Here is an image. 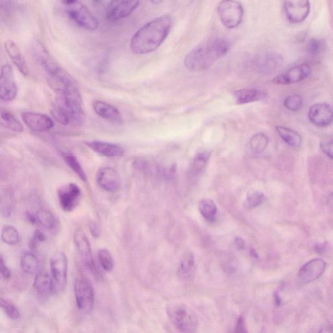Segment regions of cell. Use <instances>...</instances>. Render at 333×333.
Segmentation results:
<instances>
[{
	"instance_id": "35",
	"label": "cell",
	"mask_w": 333,
	"mask_h": 333,
	"mask_svg": "<svg viewBox=\"0 0 333 333\" xmlns=\"http://www.w3.org/2000/svg\"><path fill=\"white\" fill-rule=\"evenodd\" d=\"M303 103L302 96L299 94H292L287 97L284 101V106L291 111H298L302 108Z\"/></svg>"
},
{
	"instance_id": "4",
	"label": "cell",
	"mask_w": 333,
	"mask_h": 333,
	"mask_svg": "<svg viewBox=\"0 0 333 333\" xmlns=\"http://www.w3.org/2000/svg\"><path fill=\"white\" fill-rule=\"evenodd\" d=\"M68 15L77 26L85 30L94 31L98 29L99 23L95 16L82 2L76 0L62 2Z\"/></svg>"
},
{
	"instance_id": "9",
	"label": "cell",
	"mask_w": 333,
	"mask_h": 333,
	"mask_svg": "<svg viewBox=\"0 0 333 333\" xmlns=\"http://www.w3.org/2000/svg\"><path fill=\"white\" fill-rule=\"evenodd\" d=\"M57 197L61 208L66 212H71L81 201L82 189L76 184L69 183L58 189Z\"/></svg>"
},
{
	"instance_id": "39",
	"label": "cell",
	"mask_w": 333,
	"mask_h": 333,
	"mask_svg": "<svg viewBox=\"0 0 333 333\" xmlns=\"http://www.w3.org/2000/svg\"><path fill=\"white\" fill-rule=\"evenodd\" d=\"M46 240V237L45 234L41 232V230H36L35 233H34L32 240H31L30 242V247L34 249V248H36L40 243L45 242Z\"/></svg>"
},
{
	"instance_id": "45",
	"label": "cell",
	"mask_w": 333,
	"mask_h": 333,
	"mask_svg": "<svg viewBox=\"0 0 333 333\" xmlns=\"http://www.w3.org/2000/svg\"><path fill=\"white\" fill-rule=\"evenodd\" d=\"M236 246L237 247L238 249H244L245 246L244 240L241 238H237L235 239Z\"/></svg>"
},
{
	"instance_id": "27",
	"label": "cell",
	"mask_w": 333,
	"mask_h": 333,
	"mask_svg": "<svg viewBox=\"0 0 333 333\" xmlns=\"http://www.w3.org/2000/svg\"><path fill=\"white\" fill-rule=\"evenodd\" d=\"M63 159L64 160L69 168L79 177L82 181L87 182V177L84 168L80 164L79 159L71 152H62Z\"/></svg>"
},
{
	"instance_id": "41",
	"label": "cell",
	"mask_w": 333,
	"mask_h": 333,
	"mask_svg": "<svg viewBox=\"0 0 333 333\" xmlns=\"http://www.w3.org/2000/svg\"><path fill=\"white\" fill-rule=\"evenodd\" d=\"M234 332L235 333H249L244 317H240L238 318L236 323Z\"/></svg>"
},
{
	"instance_id": "1",
	"label": "cell",
	"mask_w": 333,
	"mask_h": 333,
	"mask_svg": "<svg viewBox=\"0 0 333 333\" xmlns=\"http://www.w3.org/2000/svg\"><path fill=\"white\" fill-rule=\"evenodd\" d=\"M172 23L171 16L164 15L145 24L133 35L130 45L131 51L138 55L154 52L168 36Z\"/></svg>"
},
{
	"instance_id": "16",
	"label": "cell",
	"mask_w": 333,
	"mask_h": 333,
	"mask_svg": "<svg viewBox=\"0 0 333 333\" xmlns=\"http://www.w3.org/2000/svg\"><path fill=\"white\" fill-rule=\"evenodd\" d=\"M326 267V262L323 260H311L301 267L298 273L299 280L301 284H307L317 280L322 276Z\"/></svg>"
},
{
	"instance_id": "19",
	"label": "cell",
	"mask_w": 333,
	"mask_h": 333,
	"mask_svg": "<svg viewBox=\"0 0 333 333\" xmlns=\"http://www.w3.org/2000/svg\"><path fill=\"white\" fill-rule=\"evenodd\" d=\"M86 145L92 151L107 158L122 157L125 154V149L122 147L113 143L92 141L86 143Z\"/></svg>"
},
{
	"instance_id": "21",
	"label": "cell",
	"mask_w": 333,
	"mask_h": 333,
	"mask_svg": "<svg viewBox=\"0 0 333 333\" xmlns=\"http://www.w3.org/2000/svg\"><path fill=\"white\" fill-rule=\"evenodd\" d=\"M94 112L101 117L116 124L123 123V116L117 108L102 101H94L92 104Z\"/></svg>"
},
{
	"instance_id": "2",
	"label": "cell",
	"mask_w": 333,
	"mask_h": 333,
	"mask_svg": "<svg viewBox=\"0 0 333 333\" xmlns=\"http://www.w3.org/2000/svg\"><path fill=\"white\" fill-rule=\"evenodd\" d=\"M229 49L230 43L223 38L202 44L186 55L185 67L192 72L205 71L227 54Z\"/></svg>"
},
{
	"instance_id": "14",
	"label": "cell",
	"mask_w": 333,
	"mask_h": 333,
	"mask_svg": "<svg viewBox=\"0 0 333 333\" xmlns=\"http://www.w3.org/2000/svg\"><path fill=\"white\" fill-rule=\"evenodd\" d=\"M284 9L290 23H301L306 20L310 13V3L306 0L285 1L284 2Z\"/></svg>"
},
{
	"instance_id": "47",
	"label": "cell",
	"mask_w": 333,
	"mask_h": 333,
	"mask_svg": "<svg viewBox=\"0 0 333 333\" xmlns=\"http://www.w3.org/2000/svg\"><path fill=\"white\" fill-rule=\"evenodd\" d=\"M327 202L328 205H329L330 206H331V207L333 208V193L330 194L329 198H328Z\"/></svg>"
},
{
	"instance_id": "37",
	"label": "cell",
	"mask_w": 333,
	"mask_h": 333,
	"mask_svg": "<svg viewBox=\"0 0 333 333\" xmlns=\"http://www.w3.org/2000/svg\"><path fill=\"white\" fill-rule=\"evenodd\" d=\"M264 199V194L260 191H253L247 195V206L251 208L257 207L261 205Z\"/></svg>"
},
{
	"instance_id": "22",
	"label": "cell",
	"mask_w": 333,
	"mask_h": 333,
	"mask_svg": "<svg viewBox=\"0 0 333 333\" xmlns=\"http://www.w3.org/2000/svg\"><path fill=\"white\" fill-rule=\"evenodd\" d=\"M33 286L36 292L41 296H46L56 293L52 276L45 271H41L36 273Z\"/></svg>"
},
{
	"instance_id": "25",
	"label": "cell",
	"mask_w": 333,
	"mask_h": 333,
	"mask_svg": "<svg viewBox=\"0 0 333 333\" xmlns=\"http://www.w3.org/2000/svg\"><path fill=\"white\" fill-rule=\"evenodd\" d=\"M276 131L284 142L290 147H300L302 144L303 138L296 131L284 126H276Z\"/></svg>"
},
{
	"instance_id": "23",
	"label": "cell",
	"mask_w": 333,
	"mask_h": 333,
	"mask_svg": "<svg viewBox=\"0 0 333 333\" xmlns=\"http://www.w3.org/2000/svg\"><path fill=\"white\" fill-rule=\"evenodd\" d=\"M234 98L238 104H246L262 101L266 98V92L255 89H244L238 90L234 93Z\"/></svg>"
},
{
	"instance_id": "29",
	"label": "cell",
	"mask_w": 333,
	"mask_h": 333,
	"mask_svg": "<svg viewBox=\"0 0 333 333\" xmlns=\"http://www.w3.org/2000/svg\"><path fill=\"white\" fill-rule=\"evenodd\" d=\"M1 125L4 128L15 132H23L24 126L15 116L9 111L2 110L1 112Z\"/></svg>"
},
{
	"instance_id": "18",
	"label": "cell",
	"mask_w": 333,
	"mask_h": 333,
	"mask_svg": "<svg viewBox=\"0 0 333 333\" xmlns=\"http://www.w3.org/2000/svg\"><path fill=\"white\" fill-rule=\"evenodd\" d=\"M283 58L277 53H264L255 58L252 65L256 71L262 74H270L282 66Z\"/></svg>"
},
{
	"instance_id": "6",
	"label": "cell",
	"mask_w": 333,
	"mask_h": 333,
	"mask_svg": "<svg viewBox=\"0 0 333 333\" xmlns=\"http://www.w3.org/2000/svg\"><path fill=\"white\" fill-rule=\"evenodd\" d=\"M73 238L83 264L93 276L99 277L98 269L92 255L91 244L86 233L81 228H77L74 231Z\"/></svg>"
},
{
	"instance_id": "8",
	"label": "cell",
	"mask_w": 333,
	"mask_h": 333,
	"mask_svg": "<svg viewBox=\"0 0 333 333\" xmlns=\"http://www.w3.org/2000/svg\"><path fill=\"white\" fill-rule=\"evenodd\" d=\"M50 268L56 293L62 292L67 283L68 262L64 252H57L51 258Z\"/></svg>"
},
{
	"instance_id": "5",
	"label": "cell",
	"mask_w": 333,
	"mask_h": 333,
	"mask_svg": "<svg viewBox=\"0 0 333 333\" xmlns=\"http://www.w3.org/2000/svg\"><path fill=\"white\" fill-rule=\"evenodd\" d=\"M218 13L226 28L234 29L242 23L244 9L238 2L222 1L218 5Z\"/></svg>"
},
{
	"instance_id": "32",
	"label": "cell",
	"mask_w": 333,
	"mask_h": 333,
	"mask_svg": "<svg viewBox=\"0 0 333 333\" xmlns=\"http://www.w3.org/2000/svg\"><path fill=\"white\" fill-rule=\"evenodd\" d=\"M210 152L203 150L195 155L191 166V172L194 174H198L205 168L206 163L210 158Z\"/></svg>"
},
{
	"instance_id": "13",
	"label": "cell",
	"mask_w": 333,
	"mask_h": 333,
	"mask_svg": "<svg viewBox=\"0 0 333 333\" xmlns=\"http://www.w3.org/2000/svg\"><path fill=\"white\" fill-rule=\"evenodd\" d=\"M96 182L101 188L108 193H115L121 188L120 174L113 167L100 168L96 173Z\"/></svg>"
},
{
	"instance_id": "34",
	"label": "cell",
	"mask_w": 333,
	"mask_h": 333,
	"mask_svg": "<svg viewBox=\"0 0 333 333\" xmlns=\"http://www.w3.org/2000/svg\"><path fill=\"white\" fill-rule=\"evenodd\" d=\"M100 264L106 271H111L114 267V261L112 254L108 249H101L98 252Z\"/></svg>"
},
{
	"instance_id": "20",
	"label": "cell",
	"mask_w": 333,
	"mask_h": 333,
	"mask_svg": "<svg viewBox=\"0 0 333 333\" xmlns=\"http://www.w3.org/2000/svg\"><path fill=\"white\" fill-rule=\"evenodd\" d=\"M4 46L7 55L10 57L17 69L24 76H28L30 75V69L18 45L14 41L8 40L5 43Z\"/></svg>"
},
{
	"instance_id": "42",
	"label": "cell",
	"mask_w": 333,
	"mask_h": 333,
	"mask_svg": "<svg viewBox=\"0 0 333 333\" xmlns=\"http://www.w3.org/2000/svg\"><path fill=\"white\" fill-rule=\"evenodd\" d=\"M0 271H1L2 276L5 279H9L11 278L12 276L11 271L7 267L6 264H5L3 257H1V260H0Z\"/></svg>"
},
{
	"instance_id": "36",
	"label": "cell",
	"mask_w": 333,
	"mask_h": 333,
	"mask_svg": "<svg viewBox=\"0 0 333 333\" xmlns=\"http://www.w3.org/2000/svg\"><path fill=\"white\" fill-rule=\"evenodd\" d=\"M1 306L2 309L6 315L11 319L17 320L21 317L20 312L13 303L1 299Z\"/></svg>"
},
{
	"instance_id": "10",
	"label": "cell",
	"mask_w": 333,
	"mask_h": 333,
	"mask_svg": "<svg viewBox=\"0 0 333 333\" xmlns=\"http://www.w3.org/2000/svg\"><path fill=\"white\" fill-rule=\"evenodd\" d=\"M18 89L14 79L13 67L9 64L4 65L0 76V98L4 102H11L15 99Z\"/></svg>"
},
{
	"instance_id": "12",
	"label": "cell",
	"mask_w": 333,
	"mask_h": 333,
	"mask_svg": "<svg viewBox=\"0 0 333 333\" xmlns=\"http://www.w3.org/2000/svg\"><path fill=\"white\" fill-rule=\"evenodd\" d=\"M312 69L309 65L303 63L290 68L272 80L276 84L290 85L300 82L310 76Z\"/></svg>"
},
{
	"instance_id": "46",
	"label": "cell",
	"mask_w": 333,
	"mask_h": 333,
	"mask_svg": "<svg viewBox=\"0 0 333 333\" xmlns=\"http://www.w3.org/2000/svg\"><path fill=\"white\" fill-rule=\"evenodd\" d=\"M319 333H333V327L330 325H326L320 329Z\"/></svg>"
},
{
	"instance_id": "33",
	"label": "cell",
	"mask_w": 333,
	"mask_h": 333,
	"mask_svg": "<svg viewBox=\"0 0 333 333\" xmlns=\"http://www.w3.org/2000/svg\"><path fill=\"white\" fill-rule=\"evenodd\" d=\"M268 138L263 133H259L252 136L251 140V148L255 153L263 152L268 144Z\"/></svg>"
},
{
	"instance_id": "44",
	"label": "cell",
	"mask_w": 333,
	"mask_h": 333,
	"mask_svg": "<svg viewBox=\"0 0 333 333\" xmlns=\"http://www.w3.org/2000/svg\"><path fill=\"white\" fill-rule=\"evenodd\" d=\"M327 249V244H320L316 245L315 247V251L318 254H323L326 252Z\"/></svg>"
},
{
	"instance_id": "31",
	"label": "cell",
	"mask_w": 333,
	"mask_h": 333,
	"mask_svg": "<svg viewBox=\"0 0 333 333\" xmlns=\"http://www.w3.org/2000/svg\"><path fill=\"white\" fill-rule=\"evenodd\" d=\"M2 241L9 245H16L20 242V234L16 228L6 225L2 228L1 233Z\"/></svg>"
},
{
	"instance_id": "24",
	"label": "cell",
	"mask_w": 333,
	"mask_h": 333,
	"mask_svg": "<svg viewBox=\"0 0 333 333\" xmlns=\"http://www.w3.org/2000/svg\"><path fill=\"white\" fill-rule=\"evenodd\" d=\"M20 264L22 270L26 274L33 275L40 272V260L33 252H24L21 257Z\"/></svg>"
},
{
	"instance_id": "3",
	"label": "cell",
	"mask_w": 333,
	"mask_h": 333,
	"mask_svg": "<svg viewBox=\"0 0 333 333\" xmlns=\"http://www.w3.org/2000/svg\"><path fill=\"white\" fill-rule=\"evenodd\" d=\"M167 314L170 322L179 332L195 333L199 327L198 316L186 304L180 302L169 303Z\"/></svg>"
},
{
	"instance_id": "7",
	"label": "cell",
	"mask_w": 333,
	"mask_h": 333,
	"mask_svg": "<svg viewBox=\"0 0 333 333\" xmlns=\"http://www.w3.org/2000/svg\"><path fill=\"white\" fill-rule=\"evenodd\" d=\"M74 293L79 309L82 312H89L94 303V293L91 283L84 277L77 278L74 283Z\"/></svg>"
},
{
	"instance_id": "26",
	"label": "cell",
	"mask_w": 333,
	"mask_h": 333,
	"mask_svg": "<svg viewBox=\"0 0 333 333\" xmlns=\"http://www.w3.org/2000/svg\"><path fill=\"white\" fill-rule=\"evenodd\" d=\"M35 213L36 225H40L47 230H53L56 227L57 219L52 211L46 209H41Z\"/></svg>"
},
{
	"instance_id": "43",
	"label": "cell",
	"mask_w": 333,
	"mask_h": 333,
	"mask_svg": "<svg viewBox=\"0 0 333 333\" xmlns=\"http://www.w3.org/2000/svg\"><path fill=\"white\" fill-rule=\"evenodd\" d=\"M89 228L90 232H91L92 237L94 238H99L101 235V230L99 226L94 222H90L89 224Z\"/></svg>"
},
{
	"instance_id": "17",
	"label": "cell",
	"mask_w": 333,
	"mask_h": 333,
	"mask_svg": "<svg viewBox=\"0 0 333 333\" xmlns=\"http://www.w3.org/2000/svg\"><path fill=\"white\" fill-rule=\"evenodd\" d=\"M22 119L24 124L34 132H47L54 126L52 119L45 114L27 111L22 114Z\"/></svg>"
},
{
	"instance_id": "40",
	"label": "cell",
	"mask_w": 333,
	"mask_h": 333,
	"mask_svg": "<svg viewBox=\"0 0 333 333\" xmlns=\"http://www.w3.org/2000/svg\"><path fill=\"white\" fill-rule=\"evenodd\" d=\"M320 148L328 157L333 160V140L321 143Z\"/></svg>"
},
{
	"instance_id": "30",
	"label": "cell",
	"mask_w": 333,
	"mask_h": 333,
	"mask_svg": "<svg viewBox=\"0 0 333 333\" xmlns=\"http://www.w3.org/2000/svg\"><path fill=\"white\" fill-rule=\"evenodd\" d=\"M199 211L201 215L209 222H213L216 220L217 216V206L212 200L204 199L199 203Z\"/></svg>"
},
{
	"instance_id": "15",
	"label": "cell",
	"mask_w": 333,
	"mask_h": 333,
	"mask_svg": "<svg viewBox=\"0 0 333 333\" xmlns=\"http://www.w3.org/2000/svg\"><path fill=\"white\" fill-rule=\"evenodd\" d=\"M308 119L314 125L326 127L332 123L333 108L327 103L316 104L308 111Z\"/></svg>"
},
{
	"instance_id": "11",
	"label": "cell",
	"mask_w": 333,
	"mask_h": 333,
	"mask_svg": "<svg viewBox=\"0 0 333 333\" xmlns=\"http://www.w3.org/2000/svg\"><path fill=\"white\" fill-rule=\"evenodd\" d=\"M139 1H112L106 9L107 20L116 22L130 16L140 6Z\"/></svg>"
},
{
	"instance_id": "28",
	"label": "cell",
	"mask_w": 333,
	"mask_h": 333,
	"mask_svg": "<svg viewBox=\"0 0 333 333\" xmlns=\"http://www.w3.org/2000/svg\"><path fill=\"white\" fill-rule=\"evenodd\" d=\"M194 266H195V260L193 254L191 252L185 254L180 262L179 276L184 280L190 279L193 273Z\"/></svg>"
},
{
	"instance_id": "38",
	"label": "cell",
	"mask_w": 333,
	"mask_h": 333,
	"mask_svg": "<svg viewBox=\"0 0 333 333\" xmlns=\"http://www.w3.org/2000/svg\"><path fill=\"white\" fill-rule=\"evenodd\" d=\"M323 48V43L316 38H312L307 45V51L311 55H317L322 51Z\"/></svg>"
}]
</instances>
